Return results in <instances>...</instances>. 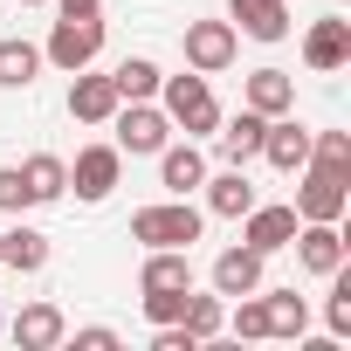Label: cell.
<instances>
[{
  "mask_svg": "<svg viewBox=\"0 0 351 351\" xmlns=\"http://www.w3.org/2000/svg\"><path fill=\"white\" fill-rule=\"evenodd\" d=\"M200 180H207V158L193 152V138H186V145H165V152H158V186H165L172 200H186Z\"/></svg>",
  "mask_w": 351,
  "mask_h": 351,
  "instance_id": "cell-16",
  "label": "cell"
},
{
  "mask_svg": "<svg viewBox=\"0 0 351 351\" xmlns=\"http://www.w3.org/2000/svg\"><path fill=\"white\" fill-rule=\"evenodd\" d=\"M214 138H221V158H228V165H248V158H262V138H269V117L241 104V110H234L228 124H214Z\"/></svg>",
  "mask_w": 351,
  "mask_h": 351,
  "instance_id": "cell-11",
  "label": "cell"
},
{
  "mask_svg": "<svg viewBox=\"0 0 351 351\" xmlns=\"http://www.w3.org/2000/svg\"><path fill=\"white\" fill-rule=\"evenodd\" d=\"M289 248H296V262H303L310 276H330V269H344V234H337V221H303Z\"/></svg>",
  "mask_w": 351,
  "mask_h": 351,
  "instance_id": "cell-10",
  "label": "cell"
},
{
  "mask_svg": "<svg viewBox=\"0 0 351 351\" xmlns=\"http://www.w3.org/2000/svg\"><path fill=\"white\" fill-rule=\"evenodd\" d=\"M97 56H104V21H97V14H62V21L49 28V42H42V62H56L62 76L90 69Z\"/></svg>",
  "mask_w": 351,
  "mask_h": 351,
  "instance_id": "cell-3",
  "label": "cell"
},
{
  "mask_svg": "<svg viewBox=\"0 0 351 351\" xmlns=\"http://www.w3.org/2000/svg\"><path fill=\"white\" fill-rule=\"evenodd\" d=\"M228 14H234V28L248 42H282L289 35V8L282 0H228Z\"/></svg>",
  "mask_w": 351,
  "mask_h": 351,
  "instance_id": "cell-15",
  "label": "cell"
},
{
  "mask_svg": "<svg viewBox=\"0 0 351 351\" xmlns=\"http://www.w3.org/2000/svg\"><path fill=\"white\" fill-rule=\"evenodd\" d=\"M262 158H269L276 172H303V165H310V124H296L289 110H282V117H269V138H262Z\"/></svg>",
  "mask_w": 351,
  "mask_h": 351,
  "instance_id": "cell-12",
  "label": "cell"
},
{
  "mask_svg": "<svg viewBox=\"0 0 351 351\" xmlns=\"http://www.w3.org/2000/svg\"><path fill=\"white\" fill-rule=\"evenodd\" d=\"M200 186H207V207H214L221 221H241V214L255 207V186H248V172H241V165H228L221 180H200Z\"/></svg>",
  "mask_w": 351,
  "mask_h": 351,
  "instance_id": "cell-21",
  "label": "cell"
},
{
  "mask_svg": "<svg viewBox=\"0 0 351 351\" xmlns=\"http://www.w3.org/2000/svg\"><path fill=\"white\" fill-rule=\"evenodd\" d=\"M262 324H269V337H303L310 330V303L296 289H269L262 296Z\"/></svg>",
  "mask_w": 351,
  "mask_h": 351,
  "instance_id": "cell-22",
  "label": "cell"
},
{
  "mask_svg": "<svg viewBox=\"0 0 351 351\" xmlns=\"http://www.w3.org/2000/svg\"><path fill=\"white\" fill-rule=\"evenodd\" d=\"M21 180H28V200H35V207H49V200H62V193H69V165H62L56 152H35V158L21 165Z\"/></svg>",
  "mask_w": 351,
  "mask_h": 351,
  "instance_id": "cell-23",
  "label": "cell"
},
{
  "mask_svg": "<svg viewBox=\"0 0 351 351\" xmlns=\"http://www.w3.org/2000/svg\"><path fill=\"white\" fill-rule=\"evenodd\" d=\"M117 180H124V152H117V145H83V152H76V165H69V186H76V200H83V207L110 200V193H117Z\"/></svg>",
  "mask_w": 351,
  "mask_h": 351,
  "instance_id": "cell-7",
  "label": "cell"
},
{
  "mask_svg": "<svg viewBox=\"0 0 351 351\" xmlns=\"http://www.w3.org/2000/svg\"><path fill=\"white\" fill-rule=\"evenodd\" d=\"M344 207H351V172L310 158L296 172V221H344Z\"/></svg>",
  "mask_w": 351,
  "mask_h": 351,
  "instance_id": "cell-2",
  "label": "cell"
},
{
  "mask_svg": "<svg viewBox=\"0 0 351 351\" xmlns=\"http://www.w3.org/2000/svg\"><path fill=\"white\" fill-rule=\"evenodd\" d=\"M180 49H186V69H200V76H221V69H234V56H241V35H234V21H186Z\"/></svg>",
  "mask_w": 351,
  "mask_h": 351,
  "instance_id": "cell-6",
  "label": "cell"
},
{
  "mask_svg": "<svg viewBox=\"0 0 351 351\" xmlns=\"http://www.w3.org/2000/svg\"><path fill=\"white\" fill-rule=\"evenodd\" d=\"M324 324H330V337H351V276H344V269H330V303H324Z\"/></svg>",
  "mask_w": 351,
  "mask_h": 351,
  "instance_id": "cell-26",
  "label": "cell"
},
{
  "mask_svg": "<svg viewBox=\"0 0 351 351\" xmlns=\"http://www.w3.org/2000/svg\"><path fill=\"white\" fill-rule=\"evenodd\" d=\"M124 97H117V83L110 76H90V69H76V83H69V117L76 124H110V110H117Z\"/></svg>",
  "mask_w": 351,
  "mask_h": 351,
  "instance_id": "cell-13",
  "label": "cell"
},
{
  "mask_svg": "<svg viewBox=\"0 0 351 351\" xmlns=\"http://www.w3.org/2000/svg\"><path fill=\"white\" fill-rule=\"evenodd\" d=\"M62 14H104V0H56Z\"/></svg>",
  "mask_w": 351,
  "mask_h": 351,
  "instance_id": "cell-34",
  "label": "cell"
},
{
  "mask_svg": "<svg viewBox=\"0 0 351 351\" xmlns=\"http://www.w3.org/2000/svg\"><path fill=\"white\" fill-rule=\"evenodd\" d=\"M303 62H310L317 76L344 69V62H351V21H344V14H317V21L303 28Z\"/></svg>",
  "mask_w": 351,
  "mask_h": 351,
  "instance_id": "cell-8",
  "label": "cell"
},
{
  "mask_svg": "<svg viewBox=\"0 0 351 351\" xmlns=\"http://www.w3.org/2000/svg\"><path fill=\"white\" fill-rule=\"evenodd\" d=\"M152 351H200V337H193L186 324H158V337H152Z\"/></svg>",
  "mask_w": 351,
  "mask_h": 351,
  "instance_id": "cell-32",
  "label": "cell"
},
{
  "mask_svg": "<svg viewBox=\"0 0 351 351\" xmlns=\"http://www.w3.org/2000/svg\"><path fill=\"white\" fill-rule=\"evenodd\" d=\"M186 296H193V289H158V296H145V317H152V324H180V317H186Z\"/></svg>",
  "mask_w": 351,
  "mask_h": 351,
  "instance_id": "cell-30",
  "label": "cell"
},
{
  "mask_svg": "<svg viewBox=\"0 0 351 351\" xmlns=\"http://www.w3.org/2000/svg\"><path fill=\"white\" fill-rule=\"evenodd\" d=\"M296 228H303V221H296V207H262V200H255V207L241 214V241H248L255 255L289 248V241H296Z\"/></svg>",
  "mask_w": 351,
  "mask_h": 351,
  "instance_id": "cell-9",
  "label": "cell"
},
{
  "mask_svg": "<svg viewBox=\"0 0 351 351\" xmlns=\"http://www.w3.org/2000/svg\"><path fill=\"white\" fill-rule=\"evenodd\" d=\"M110 83H117V97H124V104L158 97V62H152V56H124V62L110 69Z\"/></svg>",
  "mask_w": 351,
  "mask_h": 351,
  "instance_id": "cell-24",
  "label": "cell"
},
{
  "mask_svg": "<svg viewBox=\"0 0 351 351\" xmlns=\"http://www.w3.org/2000/svg\"><path fill=\"white\" fill-rule=\"evenodd\" d=\"M0 269L42 276V269H49V234H42V228H8V234H0Z\"/></svg>",
  "mask_w": 351,
  "mask_h": 351,
  "instance_id": "cell-19",
  "label": "cell"
},
{
  "mask_svg": "<svg viewBox=\"0 0 351 351\" xmlns=\"http://www.w3.org/2000/svg\"><path fill=\"white\" fill-rule=\"evenodd\" d=\"M76 351H117V330L110 324H90V330H76Z\"/></svg>",
  "mask_w": 351,
  "mask_h": 351,
  "instance_id": "cell-33",
  "label": "cell"
},
{
  "mask_svg": "<svg viewBox=\"0 0 351 351\" xmlns=\"http://www.w3.org/2000/svg\"><path fill=\"white\" fill-rule=\"evenodd\" d=\"M262 289V255L241 241V248H221L214 255V296H255Z\"/></svg>",
  "mask_w": 351,
  "mask_h": 351,
  "instance_id": "cell-14",
  "label": "cell"
},
{
  "mask_svg": "<svg viewBox=\"0 0 351 351\" xmlns=\"http://www.w3.org/2000/svg\"><path fill=\"white\" fill-rule=\"evenodd\" d=\"M21 207H35V200H28V180H21V165H0V214H21Z\"/></svg>",
  "mask_w": 351,
  "mask_h": 351,
  "instance_id": "cell-31",
  "label": "cell"
},
{
  "mask_svg": "<svg viewBox=\"0 0 351 351\" xmlns=\"http://www.w3.org/2000/svg\"><path fill=\"white\" fill-rule=\"evenodd\" d=\"M158 97H165L158 110L180 124L186 138H207V131L221 124V104H214V90H207L200 69H186V76H158Z\"/></svg>",
  "mask_w": 351,
  "mask_h": 351,
  "instance_id": "cell-1",
  "label": "cell"
},
{
  "mask_svg": "<svg viewBox=\"0 0 351 351\" xmlns=\"http://www.w3.org/2000/svg\"><path fill=\"white\" fill-rule=\"evenodd\" d=\"M310 158H317V165H344V172H351V131H310Z\"/></svg>",
  "mask_w": 351,
  "mask_h": 351,
  "instance_id": "cell-28",
  "label": "cell"
},
{
  "mask_svg": "<svg viewBox=\"0 0 351 351\" xmlns=\"http://www.w3.org/2000/svg\"><path fill=\"white\" fill-rule=\"evenodd\" d=\"M62 337H69V324H62L56 303H28V310L14 317V344H21V351H49V344H62Z\"/></svg>",
  "mask_w": 351,
  "mask_h": 351,
  "instance_id": "cell-20",
  "label": "cell"
},
{
  "mask_svg": "<svg viewBox=\"0 0 351 351\" xmlns=\"http://www.w3.org/2000/svg\"><path fill=\"white\" fill-rule=\"evenodd\" d=\"M42 69V49L35 42H0V90H28Z\"/></svg>",
  "mask_w": 351,
  "mask_h": 351,
  "instance_id": "cell-25",
  "label": "cell"
},
{
  "mask_svg": "<svg viewBox=\"0 0 351 351\" xmlns=\"http://www.w3.org/2000/svg\"><path fill=\"white\" fill-rule=\"evenodd\" d=\"M131 241H145V248H193L200 241V207H186V200L138 207L131 214Z\"/></svg>",
  "mask_w": 351,
  "mask_h": 351,
  "instance_id": "cell-4",
  "label": "cell"
},
{
  "mask_svg": "<svg viewBox=\"0 0 351 351\" xmlns=\"http://www.w3.org/2000/svg\"><path fill=\"white\" fill-rule=\"evenodd\" d=\"M221 317H228V310H221V296H186V317H180V324H186V330L207 344V337L221 330Z\"/></svg>",
  "mask_w": 351,
  "mask_h": 351,
  "instance_id": "cell-27",
  "label": "cell"
},
{
  "mask_svg": "<svg viewBox=\"0 0 351 351\" xmlns=\"http://www.w3.org/2000/svg\"><path fill=\"white\" fill-rule=\"evenodd\" d=\"M138 289H145V296H158V289H193V262H186V248H152L145 269H138Z\"/></svg>",
  "mask_w": 351,
  "mask_h": 351,
  "instance_id": "cell-18",
  "label": "cell"
},
{
  "mask_svg": "<svg viewBox=\"0 0 351 351\" xmlns=\"http://www.w3.org/2000/svg\"><path fill=\"white\" fill-rule=\"evenodd\" d=\"M110 124H117V152H131V158H158V152L172 145V117H165L152 97L117 104V110H110Z\"/></svg>",
  "mask_w": 351,
  "mask_h": 351,
  "instance_id": "cell-5",
  "label": "cell"
},
{
  "mask_svg": "<svg viewBox=\"0 0 351 351\" xmlns=\"http://www.w3.org/2000/svg\"><path fill=\"white\" fill-rule=\"evenodd\" d=\"M241 104L262 110V117H282V110H296V76L289 69H255L248 90H241Z\"/></svg>",
  "mask_w": 351,
  "mask_h": 351,
  "instance_id": "cell-17",
  "label": "cell"
},
{
  "mask_svg": "<svg viewBox=\"0 0 351 351\" xmlns=\"http://www.w3.org/2000/svg\"><path fill=\"white\" fill-rule=\"evenodd\" d=\"M21 8H42V0H21Z\"/></svg>",
  "mask_w": 351,
  "mask_h": 351,
  "instance_id": "cell-35",
  "label": "cell"
},
{
  "mask_svg": "<svg viewBox=\"0 0 351 351\" xmlns=\"http://www.w3.org/2000/svg\"><path fill=\"white\" fill-rule=\"evenodd\" d=\"M221 324H228L234 337H269V324H262V289H255V296H241V310H234V317H221Z\"/></svg>",
  "mask_w": 351,
  "mask_h": 351,
  "instance_id": "cell-29",
  "label": "cell"
}]
</instances>
